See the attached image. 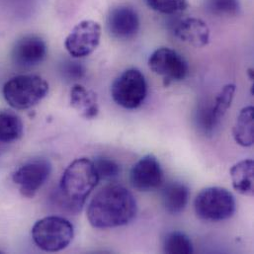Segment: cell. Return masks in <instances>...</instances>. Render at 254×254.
I'll use <instances>...</instances> for the list:
<instances>
[{
    "label": "cell",
    "mask_w": 254,
    "mask_h": 254,
    "mask_svg": "<svg viewBox=\"0 0 254 254\" xmlns=\"http://www.w3.org/2000/svg\"><path fill=\"white\" fill-rule=\"evenodd\" d=\"M175 36L194 48H203L210 42V29L206 22L199 18H186L175 28Z\"/></svg>",
    "instance_id": "14"
},
{
    "label": "cell",
    "mask_w": 254,
    "mask_h": 254,
    "mask_svg": "<svg viewBox=\"0 0 254 254\" xmlns=\"http://www.w3.org/2000/svg\"><path fill=\"white\" fill-rule=\"evenodd\" d=\"M148 66L155 74L161 76L166 84L182 81L189 71L185 59L169 48L155 50L148 58Z\"/></svg>",
    "instance_id": "9"
},
{
    "label": "cell",
    "mask_w": 254,
    "mask_h": 254,
    "mask_svg": "<svg viewBox=\"0 0 254 254\" xmlns=\"http://www.w3.org/2000/svg\"><path fill=\"white\" fill-rule=\"evenodd\" d=\"M150 9L162 14H176L185 11L188 6V0H146Z\"/></svg>",
    "instance_id": "22"
},
{
    "label": "cell",
    "mask_w": 254,
    "mask_h": 254,
    "mask_svg": "<svg viewBox=\"0 0 254 254\" xmlns=\"http://www.w3.org/2000/svg\"><path fill=\"white\" fill-rule=\"evenodd\" d=\"M24 132L22 120L14 112L0 110V142H13L20 139Z\"/></svg>",
    "instance_id": "19"
},
{
    "label": "cell",
    "mask_w": 254,
    "mask_h": 254,
    "mask_svg": "<svg viewBox=\"0 0 254 254\" xmlns=\"http://www.w3.org/2000/svg\"><path fill=\"white\" fill-rule=\"evenodd\" d=\"M102 29L98 22L83 20L79 22L64 41V47L74 59L85 58L91 55L99 46Z\"/></svg>",
    "instance_id": "8"
},
{
    "label": "cell",
    "mask_w": 254,
    "mask_h": 254,
    "mask_svg": "<svg viewBox=\"0 0 254 254\" xmlns=\"http://www.w3.org/2000/svg\"><path fill=\"white\" fill-rule=\"evenodd\" d=\"M48 54L46 42L36 35L19 39L12 50V61L20 67H33L44 62Z\"/></svg>",
    "instance_id": "12"
},
{
    "label": "cell",
    "mask_w": 254,
    "mask_h": 254,
    "mask_svg": "<svg viewBox=\"0 0 254 254\" xmlns=\"http://www.w3.org/2000/svg\"><path fill=\"white\" fill-rule=\"evenodd\" d=\"M49 83L36 74L12 77L3 86V96L14 109L26 110L36 106L49 93Z\"/></svg>",
    "instance_id": "3"
},
{
    "label": "cell",
    "mask_w": 254,
    "mask_h": 254,
    "mask_svg": "<svg viewBox=\"0 0 254 254\" xmlns=\"http://www.w3.org/2000/svg\"><path fill=\"white\" fill-rule=\"evenodd\" d=\"M136 201L127 188L108 185L89 203L87 219L95 229H113L130 223L136 215Z\"/></svg>",
    "instance_id": "1"
},
{
    "label": "cell",
    "mask_w": 254,
    "mask_h": 254,
    "mask_svg": "<svg viewBox=\"0 0 254 254\" xmlns=\"http://www.w3.org/2000/svg\"><path fill=\"white\" fill-rule=\"evenodd\" d=\"M233 135L237 143L242 146H252L254 142V109L253 106L245 107L233 129Z\"/></svg>",
    "instance_id": "18"
},
{
    "label": "cell",
    "mask_w": 254,
    "mask_h": 254,
    "mask_svg": "<svg viewBox=\"0 0 254 254\" xmlns=\"http://www.w3.org/2000/svg\"><path fill=\"white\" fill-rule=\"evenodd\" d=\"M139 17L137 12L129 6L121 5L110 10L107 16V29L109 34L118 40L133 38L139 30Z\"/></svg>",
    "instance_id": "13"
},
{
    "label": "cell",
    "mask_w": 254,
    "mask_h": 254,
    "mask_svg": "<svg viewBox=\"0 0 254 254\" xmlns=\"http://www.w3.org/2000/svg\"><path fill=\"white\" fill-rule=\"evenodd\" d=\"M129 180L132 187L140 192L158 188L163 182V171L153 154H146L136 161L130 169Z\"/></svg>",
    "instance_id": "10"
},
{
    "label": "cell",
    "mask_w": 254,
    "mask_h": 254,
    "mask_svg": "<svg viewBox=\"0 0 254 254\" xmlns=\"http://www.w3.org/2000/svg\"><path fill=\"white\" fill-rule=\"evenodd\" d=\"M113 100L121 107L133 110L141 106L147 95V84L144 75L136 68L123 71L111 87Z\"/></svg>",
    "instance_id": "6"
},
{
    "label": "cell",
    "mask_w": 254,
    "mask_h": 254,
    "mask_svg": "<svg viewBox=\"0 0 254 254\" xmlns=\"http://www.w3.org/2000/svg\"><path fill=\"white\" fill-rule=\"evenodd\" d=\"M231 177L235 190L246 196L254 195V162L246 159L235 164L231 169Z\"/></svg>",
    "instance_id": "17"
},
{
    "label": "cell",
    "mask_w": 254,
    "mask_h": 254,
    "mask_svg": "<svg viewBox=\"0 0 254 254\" xmlns=\"http://www.w3.org/2000/svg\"><path fill=\"white\" fill-rule=\"evenodd\" d=\"M194 208L201 220L222 222L234 216L237 204L229 190L222 187H208L197 195Z\"/></svg>",
    "instance_id": "5"
},
{
    "label": "cell",
    "mask_w": 254,
    "mask_h": 254,
    "mask_svg": "<svg viewBox=\"0 0 254 254\" xmlns=\"http://www.w3.org/2000/svg\"><path fill=\"white\" fill-rule=\"evenodd\" d=\"M189 197V188L182 182H169L161 192L163 207L172 215L180 214L185 210Z\"/></svg>",
    "instance_id": "16"
},
{
    "label": "cell",
    "mask_w": 254,
    "mask_h": 254,
    "mask_svg": "<svg viewBox=\"0 0 254 254\" xmlns=\"http://www.w3.org/2000/svg\"><path fill=\"white\" fill-rule=\"evenodd\" d=\"M64 72L72 79L81 78L84 74L83 66L78 63H70L68 62L67 64L64 66Z\"/></svg>",
    "instance_id": "24"
},
{
    "label": "cell",
    "mask_w": 254,
    "mask_h": 254,
    "mask_svg": "<svg viewBox=\"0 0 254 254\" xmlns=\"http://www.w3.org/2000/svg\"><path fill=\"white\" fill-rule=\"evenodd\" d=\"M74 236L72 224L63 217L50 216L39 220L32 229V238L39 249L58 253L69 246Z\"/></svg>",
    "instance_id": "4"
},
{
    "label": "cell",
    "mask_w": 254,
    "mask_h": 254,
    "mask_svg": "<svg viewBox=\"0 0 254 254\" xmlns=\"http://www.w3.org/2000/svg\"><path fill=\"white\" fill-rule=\"evenodd\" d=\"M236 93L235 84H227L220 91L212 106L198 111L197 124L205 133H212L230 109Z\"/></svg>",
    "instance_id": "11"
},
{
    "label": "cell",
    "mask_w": 254,
    "mask_h": 254,
    "mask_svg": "<svg viewBox=\"0 0 254 254\" xmlns=\"http://www.w3.org/2000/svg\"><path fill=\"white\" fill-rule=\"evenodd\" d=\"M209 11L219 16H234L241 9L239 0H206Z\"/></svg>",
    "instance_id": "23"
},
{
    "label": "cell",
    "mask_w": 254,
    "mask_h": 254,
    "mask_svg": "<svg viewBox=\"0 0 254 254\" xmlns=\"http://www.w3.org/2000/svg\"><path fill=\"white\" fill-rule=\"evenodd\" d=\"M163 251L165 254H193L194 249L188 236L180 232H172L166 235L163 241Z\"/></svg>",
    "instance_id": "20"
},
{
    "label": "cell",
    "mask_w": 254,
    "mask_h": 254,
    "mask_svg": "<svg viewBox=\"0 0 254 254\" xmlns=\"http://www.w3.org/2000/svg\"><path fill=\"white\" fill-rule=\"evenodd\" d=\"M70 105L84 119L92 120L98 116L96 94L80 84L73 85L70 90Z\"/></svg>",
    "instance_id": "15"
},
{
    "label": "cell",
    "mask_w": 254,
    "mask_h": 254,
    "mask_svg": "<svg viewBox=\"0 0 254 254\" xmlns=\"http://www.w3.org/2000/svg\"><path fill=\"white\" fill-rule=\"evenodd\" d=\"M99 182L93 161L78 158L64 170L58 192L61 206L76 214L82 209L87 197Z\"/></svg>",
    "instance_id": "2"
},
{
    "label": "cell",
    "mask_w": 254,
    "mask_h": 254,
    "mask_svg": "<svg viewBox=\"0 0 254 254\" xmlns=\"http://www.w3.org/2000/svg\"><path fill=\"white\" fill-rule=\"evenodd\" d=\"M99 180L111 181L116 179L121 173L120 165L108 157H98L93 161Z\"/></svg>",
    "instance_id": "21"
},
{
    "label": "cell",
    "mask_w": 254,
    "mask_h": 254,
    "mask_svg": "<svg viewBox=\"0 0 254 254\" xmlns=\"http://www.w3.org/2000/svg\"><path fill=\"white\" fill-rule=\"evenodd\" d=\"M52 173V163L44 157H37L22 164L13 174V181L23 196L33 198L47 182Z\"/></svg>",
    "instance_id": "7"
}]
</instances>
